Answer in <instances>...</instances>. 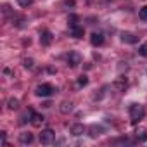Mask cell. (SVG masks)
Here are the masks:
<instances>
[{
	"instance_id": "2",
	"label": "cell",
	"mask_w": 147,
	"mask_h": 147,
	"mask_svg": "<svg viewBox=\"0 0 147 147\" xmlns=\"http://www.w3.org/2000/svg\"><path fill=\"white\" fill-rule=\"evenodd\" d=\"M54 92H57L50 83H42V85H38L36 87V90H35V94L38 95V97H50Z\"/></svg>"
},
{
	"instance_id": "1",
	"label": "cell",
	"mask_w": 147,
	"mask_h": 147,
	"mask_svg": "<svg viewBox=\"0 0 147 147\" xmlns=\"http://www.w3.org/2000/svg\"><path fill=\"white\" fill-rule=\"evenodd\" d=\"M145 116V109L142 104H131L130 106V118H131V123H138L142 118Z\"/></svg>"
},
{
	"instance_id": "16",
	"label": "cell",
	"mask_w": 147,
	"mask_h": 147,
	"mask_svg": "<svg viewBox=\"0 0 147 147\" xmlns=\"http://www.w3.org/2000/svg\"><path fill=\"white\" fill-rule=\"evenodd\" d=\"M7 107H9V109H12V111H14V109H18V107H19V100H18V99H9Z\"/></svg>"
},
{
	"instance_id": "18",
	"label": "cell",
	"mask_w": 147,
	"mask_h": 147,
	"mask_svg": "<svg viewBox=\"0 0 147 147\" xmlns=\"http://www.w3.org/2000/svg\"><path fill=\"white\" fill-rule=\"evenodd\" d=\"M85 85H88V76L87 75H82L78 78V87H85Z\"/></svg>"
},
{
	"instance_id": "10",
	"label": "cell",
	"mask_w": 147,
	"mask_h": 147,
	"mask_svg": "<svg viewBox=\"0 0 147 147\" xmlns=\"http://www.w3.org/2000/svg\"><path fill=\"white\" fill-rule=\"evenodd\" d=\"M83 131H85V126H83L82 123H75V125H71V133L75 135V137L83 135Z\"/></svg>"
},
{
	"instance_id": "6",
	"label": "cell",
	"mask_w": 147,
	"mask_h": 147,
	"mask_svg": "<svg viewBox=\"0 0 147 147\" xmlns=\"http://www.w3.org/2000/svg\"><path fill=\"white\" fill-rule=\"evenodd\" d=\"M52 38H54V36H52V33H50L49 30L40 31V43H42V45H45V47L50 45V43H52Z\"/></svg>"
},
{
	"instance_id": "5",
	"label": "cell",
	"mask_w": 147,
	"mask_h": 147,
	"mask_svg": "<svg viewBox=\"0 0 147 147\" xmlns=\"http://www.w3.org/2000/svg\"><path fill=\"white\" fill-rule=\"evenodd\" d=\"M90 43H92L94 47H100V45L104 43V35L99 33V31H94V33L90 35Z\"/></svg>"
},
{
	"instance_id": "8",
	"label": "cell",
	"mask_w": 147,
	"mask_h": 147,
	"mask_svg": "<svg viewBox=\"0 0 147 147\" xmlns=\"http://www.w3.org/2000/svg\"><path fill=\"white\" fill-rule=\"evenodd\" d=\"M69 33H71V36L73 38H83V35H85V30H83V26H73V28H69Z\"/></svg>"
},
{
	"instance_id": "14",
	"label": "cell",
	"mask_w": 147,
	"mask_h": 147,
	"mask_svg": "<svg viewBox=\"0 0 147 147\" xmlns=\"http://www.w3.org/2000/svg\"><path fill=\"white\" fill-rule=\"evenodd\" d=\"M71 111H73V104L71 102H62L61 104V113L66 114V113H71Z\"/></svg>"
},
{
	"instance_id": "7",
	"label": "cell",
	"mask_w": 147,
	"mask_h": 147,
	"mask_svg": "<svg viewBox=\"0 0 147 147\" xmlns=\"http://www.w3.org/2000/svg\"><path fill=\"white\" fill-rule=\"evenodd\" d=\"M30 118H31V125L33 126H42V123L45 121L43 114H38V113H33V111H30Z\"/></svg>"
},
{
	"instance_id": "17",
	"label": "cell",
	"mask_w": 147,
	"mask_h": 147,
	"mask_svg": "<svg viewBox=\"0 0 147 147\" xmlns=\"http://www.w3.org/2000/svg\"><path fill=\"white\" fill-rule=\"evenodd\" d=\"M138 18H140L142 21H147V5H144V7L138 9Z\"/></svg>"
},
{
	"instance_id": "15",
	"label": "cell",
	"mask_w": 147,
	"mask_h": 147,
	"mask_svg": "<svg viewBox=\"0 0 147 147\" xmlns=\"http://www.w3.org/2000/svg\"><path fill=\"white\" fill-rule=\"evenodd\" d=\"M67 21H69V28H73V26H78V21H80V18H78V16H75V14H71Z\"/></svg>"
},
{
	"instance_id": "9",
	"label": "cell",
	"mask_w": 147,
	"mask_h": 147,
	"mask_svg": "<svg viewBox=\"0 0 147 147\" xmlns=\"http://www.w3.org/2000/svg\"><path fill=\"white\" fill-rule=\"evenodd\" d=\"M121 42H125V43H137L138 42V36L133 35V33L125 31V33H121Z\"/></svg>"
},
{
	"instance_id": "23",
	"label": "cell",
	"mask_w": 147,
	"mask_h": 147,
	"mask_svg": "<svg viewBox=\"0 0 147 147\" xmlns=\"http://www.w3.org/2000/svg\"><path fill=\"white\" fill-rule=\"evenodd\" d=\"M0 137H2V145H7V133L0 131Z\"/></svg>"
},
{
	"instance_id": "21",
	"label": "cell",
	"mask_w": 147,
	"mask_h": 147,
	"mask_svg": "<svg viewBox=\"0 0 147 147\" xmlns=\"http://www.w3.org/2000/svg\"><path fill=\"white\" fill-rule=\"evenodd\" d=\"M138 54H140L142 57H147V43H142V45H140V49H138Z\"/></svg>"
},
{
	"instance_id": "11",
	"label": "cell",
	"mask_w": 147,
	"mask_h": 147,
	"mask_svg": "<svg viewBox=\"0 0 147 147\" xmlns=\"http://www.w3.org/2000/svg\"><path fill=\"white\" fill-rule=\"evenodd\" d=\"M19 142H21L23 145H28V144H31V142H33V135H31L30 131H24V133H21V135H19Z\"/></svg>"
},
{
	"instance_id": "4",
	"label": "cell",
	"mask_w": 147,
	"mask_h": 147,
	"mask_svg": "<svg viewBox=\"0 0 147 147\" xmlns=\"http://www.w3.org/2000/svg\"><path fill=\"white\" fill-rule=\"evenodd\" d=\"M66 61H67V66L76 67V66H80V64H82V55H80L78 52H69V54H67V57H66Z\"/></svg>"
},
{
	"instance_id": "24",
	"label": "cell",
	"mask_w": 147,
	"mask_h": 147,
	"mask_svg": "<svg viewBox=\"0 0 147 147\" xmlns=\"http://www.w3.org/2000/svg\"><path fill=\"white\" fill-rule=\"evenodd\" d=\"M114 144H130V138H118V140H114Z\"/></svg>"
},
{
	"instance_id": "12",
	"label": "cell",
	"mask_w": 147,
	"mask_h": 147,
	"mask_svg": "<svg viewBox=\"0 0 147 147\" xmlns=\"http://www.w3.org/2000/svg\"><path fill=\"white\" fill-rule=\"evenodd\" d=\"M135 135H137V140L138 142H147V130L145 128H137Z\"/></svg>"
},
{
	"instance_id": "25",
	"label": "cell",
	"mask_w": 147,
	"mask_h": 147,
	"mask_svg": "<svg viewBox=\"0 0 147 147\" xmlns=\"http://www.w3.org/2000/svg\"><path fill=\"white\" fill-rule=\"evenodd\" d=\"M66 5H75V0H64Z\"/></svg>"
},
{
	"instance_id": "3",
	"label": "cell",
	"mask_w": 147,
	"mask_h": 147,
	"mask_svg": "<svg viewBox=\"0 0 147 147\" xmlns=\"http://www.w3.org/2000/svg\"><path fill=\"white\" fill-rule=\"evenodd\" d=\"M54 138H55V133H54L52 128H45V130H42V133H40V144H43V145H50V144L54 142Z\"/></svg>"
},
{
	"instance_id": "20",
	"label": "cell",
	"mask_w": 147,
	"mask_h": 147,
	"mask_svg": "<svg viewBox=\"0 0 147 147\" xmlns=\"http://www.w3.org/2000/svg\"><path fill=\"white\" fill-rule=\"evenodd\" d=\"M18 4H19V7L26 9V7H30V5L33 4V0H18Z\"/></svg>"
},
{
	"instance_id": "13",
	"label": "cell",
	"mask_w": 147,
	"mask_h": 147,
	"mask_svg": "<svg viewBox=\"0 0 147 147\" xmlns=\"http://www.w3.org/2000/svg\"><path fill=\"white\" fill-rule=\"evenodd\" d=\"M113 87H114L118 92H125V90H126V87H128V83H126L125 80H116V82L113 83Z\"/></svg>"
},
{
	"instance_id": "19",
	"label": "cell",
	"mask_w": 147,
	"mask_h": 147,
	"mask_svg": "<svg viewBox=\"0 0 147 147\" xmlns=\"http://www.w3.org/2000/svg\"><path fill=\"white\" fill-rule=\"evenodd\" d=\"M90 131H92V133H90V137H99V135H100V131H102V128H100V126H92V128H90Z\"/></svg>"
},
{
	"instance_id": "22",
	"label": "cell",
	"mask_w": 147,
	"mask_h": 147,
	"mask_svg": "<svg viewBox=\"0 0 147 147\" xmlns=\"http://www.w3.org/2000/svg\"><path fill=\"white\" fill-rule=\"evenodd\" d=\"M24 67L26 69H31L33 67V59H24Z\"/></svg>"
}]
</instances>
